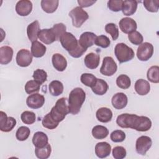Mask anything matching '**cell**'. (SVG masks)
Segmentation results:
<instances>
[{
  "instance_id": "15",
  "label": "cell",
  "mask_w": 159,
  "mask_h": 159,
  "mask_svg": "<svg viewBox=\"0 0 159 159\" xmlns=\"http://www.w3.org/2000/svg\"><path fill=\"white\" fill-rule=\"evenodd\" d=\"M38 38L45 44L49 45L57 41V37L52 28L43 29L39 31Z\"/></svg>"
},
{
  "instance_id": "16",
  "label": "cell",
  "mask_w": 159,
  "mask_h": 159,
  "mask_svg": "<svg viewBox=\"0 0 159 159\" xmlns=\"http://www.w3.org/2000/svg\"><path fill=\"white\" fill-rule=\"evenodd\" d=\"M32 3L29 0L19 1L16 5V11L20 16H27L32 12Z\"/></svg>"
},
{
  "instance_id": "35",
  "label": "cell",
  "mask_w": 159,
  "mask_h": 159,
  "mask_svg": "<svg viewBox=\"0 0 159 159\" xmlns=\"http://www.w3.org/2000/svg\"><path fill=\"white\" fill-rule=\"evenodd\" d=\"M97 78L91 73H83L80 77L81 82L88 87L92 88L96 83Z\"/></svg>"
},
{
  "instance_id": "30",
  "label": "cell",
  "mask_w": 159,
  "mask_h": 159,
  "mask_svg": "<svg viewBox=\"0 0 159 159\" xmlns=\"http://www.w3.org/2000/svg\"><path fill=\"white\" fill-rule=\"evenodd\" d=\"M58 0H42L40 2L42 9L47 13L51 14L54 12L58 6Z\"/></svg>"
},
{
  "instance_id": "42",
  "label": "cell",
  "mask_w": 159,
  "mask_h": 159,
  "mask_svg": "<svg viewBox=\"0 0 159 159\" xmlns=\"http://www.w3.org/2000/svg\"><path fill=\"white\" fill-rule=\"evenodd\" d=\"M143 4L145 9L151 12H157L159 9L158 0H145Z\"/></svg>"
},
{
  "instance_id": "10",
  "label": "cell",
  "mask_w": 159,
  "mask_h": 159,
  "mask_svg": "<svg viewBox=\"0 0 159 159\" xmlns=\"http://www.w3.org/2000/svg\"><path fill=\"white\" fill-rule=\"evenodd\" d=\"M16 125V120L13 117H7V114L0 111V130L4 132L11 131Z\"/></svg>"
},
{
  "instance_id": "34",
  "label": "cell",
  "mask_w": 159,
  "mask_h": 159,
  "mask_svg": "<svg viewBox=\"0 0 159 159\" xmlns=\"http://www.w3.org/2000/svg\"><path fill=\"white\" fill-rule=\"evenodd\" d=\"M58 122H56L52 117L50 112L47 114L42 119V124L43 127L50 130L55 129L58 125Z\"/></svg>"
},
{
  "instance_id": "8",
  "label": "cell",
  "mask_w": 159,
  "mask_h": 159,
  "mask_svg": "<svg viewBox=\"0 0 159 159\" xmlns=\"http://www.w3.org/2000/svg\"><path fill=\"white\" fill-rule=\"evenodd\" d=\"M153 54V46L149 42L142 43L139 45L137 51V57L138 59L142 61H148Z\"/></svg>"
},
{
  "instance_id": "43",
  "label": "cell",
  "mask_w": 159,
  "mask_h": 159,
  "mask_svg": "<svg viewBox=\"0 0 159 159\" xmlns=\"http://www.w3.org/2000/svg\"><path fill=\"white\" fill-rule=\"evenodd\" d=\"M128 39L132 43H133L135 45H140L143 42V40L142 35L139 32H138L137 30L129 34Z\"/></svg>"
},
{
  "instance_id": "26",
  "label": "cell",
  "mask_w": 159,
  "mask_h": 159,
  "mask_svg": "<svg viewBox=\"0 0 159 159\" xmlns=\"http://www.w3.org/2000/svg\"><path fill=\"white\" fill-rule=\"evenodd\" d=\"M137 1L135 0H125L122 2V11L127 16H130L135 14L137 9Z\"/></svg>"
},
{
  "instance_id": "44",
  "label": "cell",
  "mask_w": 159,
  "mask_h": 159,
  "mask_svg": "<svg viewBox=\"0 0 159 159\" xmlns=\"http://www.w3.org/2000/svg\"><path fill=\"white\" fill-rule=\"evenodd\" d=\"M52 28L55 34L57 41H60L61 37L63 35L64 33L66 32V27L65 25L63 23H58L54 24Z\"/></svg>"
},
{
  "instance_id": "46",
  "label": "cell",
  "mask_w": 159,
  "mask_h": 159,
  "mask_svg": "<svg viewBox=\"0 0 159 159\" xmlns=\"http://www.w3.org/2000/svg\"><path fill=\"white\" fill-rule=\"evenodd\" d=\"M94 43L98 47L106 48L109 47L111 44V41L107 36L104 35H101L96 37Z\"/></svg>"
},
{
  "instance_id": "3",
  "label": "cell",
  "mask_w": 159,
  "mask_h": 159,
  "mask_svg": "<svg viewBox=\"0 0 159 159\" xmlns=\"http://www.w3.org/2000/svg\"><path fill=\"white\" fill-rule=\"evenodd\" d=\"M86 99V93L81 88H74L69 94L68 108L73 115L78 114Z\"/></svg>"
},
{
  "instance_id": "19",
  "label": "cell",
  "mask_w": 159,
  "mask_h": 159,
  "mask_svg": "<svg viewBox=\"0 0 159 159\" xmlns=\"http://www.w3.org/2000/svg\"><path fill=\"white\" fill-rule=\"evenodd\" d=\"M84 63L88 68L91 70L96 69L99 65L100 56L94 52L89 53L84 57Z\"/></svg>"
},
{
  "instance_id": "23",
  "label": "cell",
  "mask_w": 159,
  "mask_h": 159,
  "mask_svg": "<svg viewBox=\"0 0 159 159\" xmlns=\"http://www.w3.org/2000/svg\"><path fill=\"white\" fill-rule=\"evenodd\" d=\"M136 93L140 96L147 95L150 91V84L148 81L143 79L137 80L134 86Z\"/></svg>"
},
{
  "instance_id": "13",
  "label": "cell",
  "mask_w": 159,
  "mask_h": 159,
  "mask_svg": "<svg viewBox=\"0 0 159 159\" xmlns=\"http://www.w3.org/2000/svg\"><path fill=\"white\" fill-rule=\"evenodd\" d=\"M119 25L122 32L128 34L135 31L137 28V25L135 20L132 18L127 17L121 19L119 22Z\"/></svg>"
},
{
  "instance_id": "4",
  "label": "cell",
  "mask_w": 159,
  "mask_h": 159,
  "mask_svg": "<svg viewBox=\"0 0 159 159\" xmlns=\"http://www.w3.org/2000/svg\"><path fill=\"white\" fill-rule=\"evenodd\" d=\"M50 113L56 122L59 123L63 120L66 116L70 113L67 98H61L58 99L55 106L52 108Z\"/></svg>"
},
{
  "instance_id": "7",
  "label": "cell",
  "mask_w": 159,
  "mask_h": 159,
  "mask_svg": "<svg viewBox=\"0 0 159 159\" xmlns=\"http://www.w3.org/2000/svg\"><path fill=\"white\" fill-rule=\"evenodd\" d=\"M117 70V65L111 57H106L103 58L102 66L100 68V73L107 76H111Z\"/></svg>"
},
{
  "instance_id": "49",
  "label": "cell",
  "mask_w": 159,
  "mask_h": 159,
  "mask_svg": "<svg viewBox=\"0 0 159 159\" xmlns=\"http://www.w3.org/2000/svg\"><path fill=\"white\" fill-rule=\"evenodd\" d=\"M78 4L80 5V7H88L91 6L93 4H94L96 1H91V0H78Z\"/></svg>"
},
{
  "instance_id": "17",
  "label": "cell",
  "mask_w": 159,
  "mask_h": 159,
  "mask_svg": "<svg viewBox=\"0 0 159 159\" xmlns=\"http://www.w3.org/2000/svg\"><path fill=\"white\" fill-rule=\"evenodd\" d=\"M112 106L116 109H122L127 104L128 98L124 93H117L115 94L111 99Z\"/></svg>"
},
{
  "instance_id": "12",
  "label": "cell",
  "mask_w": 159,
  "mask_h": 159,
  "mask_svg": "<svg viewBox=\"0 0 159 159\" xmlns=\"http://www.w3.org/2000/svg\"><path fill=\"white\" fill-rule=\"evenodd\" d=\"M45 102V98L39 93L30 94L26 99L27 106L31 109H37L43 106Z\"/></svg>"
},
{
  "instance_id": "25",
  "label": "cell",
  "mask_w": 159,
  "mask_h": 159,
  "mask_svg": "<svg viewBox=\"0 0 159 159\" xmlns=\"http://www.w3.org/2000/svg\"><path fill=\"white\" fill-rule=\"evenodd\" d=\"M33 145L37 148H41L45 147L48 143V138L46 134L43 132H36L32 137Z\"/></svg>"
},
{
  "instance_id": "1",
  "label": "cell",
  "mask_w": 159,
  "mask_h": 159,
  "mask_svg": "<svg viewBox=\"0 0 159 159\" xmlns=\"http://www.w3.org/2000/svg\"><path fill=\"white\" fill-rule=\"evenodd\" d=\"M116 123L121 128H130L139 132L149 130L152 124L150 118L147 116H139L128 113L118 116Z\"/></svg>"
},
{
  "instance_id": "36",
  "label": "cell",
  "mask_w": 159,
  "mask_h": 159,
  "mask_svg": "<svg viewBox=\"0 0 159 159\" xmlns=\"http://www.w3.org/2000/svg\"><path fill=\"white\" fill-rule=\"evenodd\" d=\"M116 84L121 89H127L131 85L130 78L126 75H120L116 79Z\"/></svg>"
},
{
  "instance_id": "33",
  "label": "cell",
  "mask_w": 159,
  "mask_h": 159,
  "mask_svg": "<svg viewBox=\"0 0 159 159\" xmlns=\"http://www.w3.org/2000/svg\"><path fill=\"white\" fill-rule=\"evenodd\" d=\"M147 79L153 83H159V67L157 65L152 66L147 73Z\"/></svg>"
},
{
  "instance_id": "2",
  "label": "cell",
  "mask_w": 159,
  "mask_h": 159,
  "mask_svg": "<svg viewBox=\"0 0 159 159\" xmlns=\"http://www.w3.org/2000/svg\"><path fill=\"white\" fill-rule=\"evenodd\" d=\"M60 43L61 46L66 50L69 55L73 58H80L86 51V49L81 47L75 35L66 32L60 38Z\"/></svg>"
},
{
  "instance_id": "14",
  "label": "cell",
  "mask_w": 159,
  "mask_h": 159,
  "mask_svg": "<svg viewBox=\"0 0 159 159\" xmlns=\"http://www.w3.org/2000/svg\"><path fill=\"white\" fill-rule=\"evenodd\" d=\"M96 37V35L93 32H84L80 35L78 43L81 47L87 50L88 48L94 45Z\"/></svg>"
},
{
  "instance_id": "37",
  "label": "cell",
  "mask_w": 159,
  "mask_h": 159,
  "mask_svg": "<svg viewBox=\"0 0 159 159\" xmlns=\"http://www.w3.org/2000/svg\"><path fill=\"white\" fill-rule=\"evenodd\" d=\"M20 119L24 124L31 125L35 122L36 116L32 111H25L21 114Z\"/></svg>"
},
{
  "instance_id": "22",
  "label": "cell",
  "mask_w": 159,
  "mask_h": 159,
  "mask_svg": "<svg viewBox=\"0 0 159 159\" xmlns=\"http://www.w3.org/2000/svg\"><path fill=\"white\" fill-rule=\"evenodd\" d=\"M40 29V25L38 20H35L29 24L27 27V35L29 40L32 42L37 41L38 34Z\"/></svg>"
},
{
  "instance_id": "21",
  "label": "cell",
  "mask_w": 159,
  "mask_h": 159,
  "mask_svg": "<svg viewBox=\"0 0 159 159\" xmlns=\"http://www.w3.org/2000/svg\"><path fill=\"white\" fill-rule=\"evenodd\" d=\"M13 49L9 46H2L0 47V63L1 65H7L9 63L12 59Z\"/></svg>"
},
{
  "instance_id": "32",
  "label": "cell",
  "mask_w": 159,
  "mask_h": 159,
  "mask_svg": "<svg viewBox=\"0 0 159 159\" xmlns=\"http://www.w3.org/2000/svg\"><path fill=\"white\" fill-rule=\"evenodd\" d=\"M52 152V147L49 143H47L45 147L41 148L35 147V154L39 159L48 158Z\"/></svg>"
},
{
  "instance_id": "39",
  "label": "cell",
  "mask_w": 159,
  "mask_h": 159,
  "mask_svg": "<svg viewBox=\"0 0 159 159\" xmlns=\"http://www.w3.org/2000/svg\"><path fill=\"white\" fill-rule=\"evenodd\" d=\"M40 84L35 80H29L25 84V91L28 94H32L38 92L40 90Z\"/></svg>"
},
{
  "instance_id": "9",
  "label": "cell",
  "mask_w": 159,
  "mask_h": 159,
  "mask_svg": "<svg viewBox=\"0 0 159 159\" xmlns=\"http://www.w3.org/2000/svg\"><path fill=\"white\" fill-rule=\"evenodd\" d=\"M152 145V140L150 137L146 135L139 137L135 142V150L137 153L145 155L147 152L150 148Z\"/></svg>"
},
{
  "instance_id": "47",
  "label": "cell",
  "mask_w": 159,
  "mask_h": 159,
  "mask_svg": "<svg viewBox=\"0 0 159 159\" xmlns=\"http://www.w3.org/2000/svg\"><path fill=\"white\" fill-rule=\"evenodd\" d=\"M127 152L124 147L116 146L112 149V156L115 159H122L126 157Z\"/></svg>"
},
{
  "instance_id": "38",
  "label": "cell",
  "mask_w": 159,
  "mask_h": 159,
  "mask_svg": "<svg viewBox=\"0 0 159 159\" xmlns=\"http://www.w3.org/2000/svg\"><path fill=\"white\" fill-rule=\"evenodd\" d=\"M30 134V130L26 126H20L18 128L16 133V137L19 141L26 140Z\"/></svg>"
},
{
  "instance_id": "18",
  "label": "cell",
  "mask_w": 159,
  "mask_h": 159,
  "mask_svg": "<svg viewBox=\"0 0 159 159\" xmlns=\"http://www.w3.org/2000/svg\"><path fill=\"white\" fill-rule=\"evenodd\" d=\"M95 154L99 158H104L111 154V146L106 142L98 143L95 146Z\"/></svg>"
},
{
  "instance_id": "6",
  "label": "cell",
  "mask_w": 159,
  "mask_h": 159,
  "mask_svg": "<svg viewBox=\"0 0 159 159\" xmlns=\"http://www.w3.org/2000/svg\"><path fill=\"white\" fill-rule=\"evenodd\" d=\"M69 16L71 18L73 25L76 28L80 27L82 24L89 18L86 11L80 6L75 7L69 12Z\"/></svg>"
},
{
  "instance_id": "31",
  "label": "cell",
  "mask_w": 159,
  "mask_h": 159,
  "mask_svg": "<svg viewBox=\"0 0 159 159\" xmlns=\"http://www.w3.org/2000/svg\"><path fill=\"white\" fill-rule=\"evenodd\" d=\"M63 84L58 80H53L50 82L48 86L49 92L53 96H58L63 92Z\"/></svg>"
},
{
  "instance_id": "24",
  "label": "cell",
  "mask_w": 159,
  "mask_h": 159,
  "mask_svg": "<svg viewBox=\"0 0 159 159\" xmlns=\"http://www.w3.org/2000/svg\"><path fill=\"white\" fill-rule=\"evenodd\" d=\"M96 116L99 122L107 123L111 120L112 118V112L108 107H101L96 111Z\"/></svg>"
},
{
  "instance_id": "40",
  "label": "cell",
  "mask_w": 159,
  "mask_h": 159,
  "mask_svg": "<svg viewBox=\"0 0 159 159\" xmlns=\"http://www.w3.org/2000/svg\"><path fill=\"white\" fill-rule=\"evenodd\" d=\"M32 77L34 80L42 84L47 79V72L42 69H37L34 71Z\"/></svg>"
},
{
  "instance_id": "5",
  "label": "cell",
  "mask_w": 159,
  "mask_h": 159,
  "mask_svg": "<svg viewBox=\"0 0 159 159\" xmlns=\"http://www.w3.org/2000/svg\"><path fill=\"white\" fill-rule=\"evenodd\" d=\"M114 54L120 63L130 61L135 56L133 49L124 43H119L116 45Z\"/></svg>"
},
{
  "instance_id": "45",
  "label": "cell",
  "mask_w": 159,
  "mask_h": 159,
  "mask_svg": "<svg viewBox=\"0 0 159 159\" xmlns=\"http://www.w3.org/2000/svg\"><path fill=\"white\" fill-rule=\"evenodd\" d=\"M126 137L125 132L121 130H116L112 132L110 135L111 140L114 142H123Z\"/></svg>"
},
{
  "instance_id": "48",
  "label": "cell",
  "mask_w": 159,
  "mask_h": 159,
  "mask_svg": "<svg viewBox=\"0 0 159 159\" xmlns=\"http://www.w3.org/2000/svg\"><path fill=\"white\" fill-rule=\"evenodd\" d=\"M122 0H109L107 2V7L111 11L119 12L122 11Z\"/></svg>"
},
{
  "instance_id": "28",
  "label": "cell",
  "mask_w": 159,
  "mask_h": 159,
  "mask_svg": "<svg viewBox=\"0 0 159 159\" xmlns=\"http://www.w3.org/2000/svg\"><path fill=\"white\" fill-rule=\"evenodd\" d=\"M108 88L109 86L106 81L98 78L96 84L91 88V89L95 94L102 96L106 93Z\"/></svg>"
},
{
  "instance_id": "29",
  "label": "cell",
  "mask_w": 159,
  "mask_h": 159,
  "mask_svg": "<svg viewBox=\"0 0 159 159\" xmlns=\"http://www.w3.org/2000/svg\"><path fill=\"white\" fill-rule=\"evenodd\" d=\"M93 137L97 140H101L106 138L109 134V130L105 126L97 125L91 130Z\"/></svg>"
},
{
  "instance_id": "20",
  "label": "cell",
  "mask_w": 159,
  "mask_h": 159,
  "mask_svg": "<svg viewBox=\"0 0 159 159\" xmlns=\"http://www.w3.org/2000/svg\"><path fill=\"white\" fill-rule=\"evenodd\" d=\"M52 62L54 68L58 71H63L67 66L66 58L60 53H55L52 55Z\"/></svg>"
},
{
  "instance_id": "27",
  "label": "cell",
  "mask_w": 159,
  "mask_h": 159,
  "mask_svg": "<svg viewBox=\"0 0 159 159\" xmlns=\"http://www.w3.org/2000/svg\"><path fill=\"white\" fill-rule=\"evenodd\" d=\"M30 50L33 57L35 58H40L45 54L47 48L43 43L37 40L32 43Z\"/></svg>"
},
{
  "instance_id": "41",
  "label": "cell",
  "mask_w": 159,
  "mask_h": 159,
  "mask_svg": "<svg viewBox=\"0 0 159 159\" xmlns=\"http://www.w3.org/2000/svg\"><path fill=\"white\" fill-rule=\"evenodd\" d=\"M105 30L107 34H109L113 40H116L119 37V29L117 26L114 23H108L105 26Z\"/></svg>"
},
{
  "instance_id": "11",
  "label": "cell",
  "mask_w": 159,
  "mask_h": 159,
  "mask_svg": "<svg viewBox=\"0 0 159 159\" xmlns=\"http://www.w3.org/2000/svg\"><path fill=\"white\" fill-rule=\"evenodd\" d=\"M32 55L27 49H20L16 55V63L20 67H27L32 61Z\"/></svg>"
}]
</instances>
